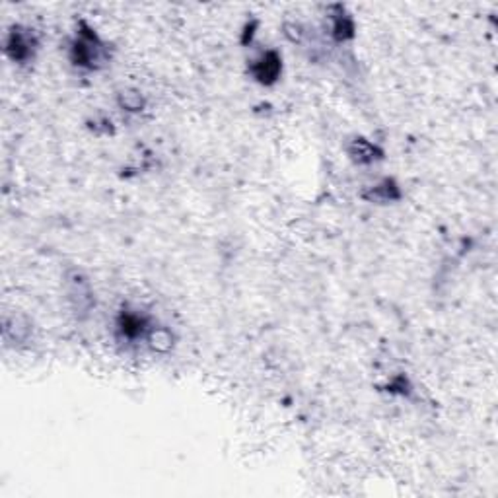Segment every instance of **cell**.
<instances>
[{
    "instance_id": "6da1fadb",
    "label": "cell",
    "mask_w": 498,
    "mask_h": 498,
    "mask_svg": "<svg viewBox=\"0 0 498 498\" xmlns=\"http://www.w3.org/2000/svg\"><path fill=\"white\" fill-rule=\"evenodd\" d=\"M71 59L76 66L97 69L103 61V45L92 29H82L71 49Z\"/></svg>"
},
{
    "instance_id": "7a4b0ae2",
    "label": "cell",
    "mask_w": 498,
    "mask_h": 498,
    "mask_svg": "<svg viewBox=\"0 0 498 498\" xmlns=\"http://www.w3.org/2000/svg\"><path fill=\"white\" fill-rule=\"evenodd\" d=\"M36 51V39L32 34H27L25 29L14 27L6 41V53L10 55V59L16 62L27 61L29 57H34Z\"/></svg>"
},
{
    "instance_id": "3957f363",
    "label": "cell",
    "mask_w": 498,
    "mask_h": 498,
    "mask_svg": "<svg viewBox=\"0 0 498 498\" xmlns=\"http://www.w3.org/2000/svg\"><path fill=\"white\" fill-rule=\"evenodd\" d=\"M280 71H282V62H280V57L277 53H265L259 61H256V64L251 66V73L256 76L257 80L261 84H273L277 82L279 78Z\"/></svg>"
},
{
    "instance_id": "277c9868",
    "label": "cell",
    "mask_w": 498,
    "mask_h": 498,
    "mask_svg": "<svg viewBox=\"0 0 498 498\" xmlns=\"http://www.w3.org/2000/svg\"><path fill=\"white\" fill-rule=\"evenodd\" d=\"M69 296L74 302V308L78 312H86L90 306L94 304V296H92V288L88 284V280L82 279L80 273H74L73 279H69Z\"/></svg>"
},
{
    "instance_id": "5b68a950",
    "label": "cell",
    "mask_w": 498,
    "mask_h": 498,
    "mask_svg": "<svg viewBox=\"0 0 498 498\" xmlns=\"http://www.w3.org/2000/svg\"><path fill=\"white\" fill-rule=\"evenodd\" d=\"M117 329L121 333L123 339L127 340H136L140 337H145L148 333V323L142 316L133 314V312H123L117 321Z\"/></svg>"
},
{
    "instance_id": "8992f818",
    "label": "cell",
    "mask_w": 498,
    "mask_h": 498,
    "mask_svg": "<svg viewBox=\"0 0 498 498\" xmlns=\"http://www.w3.org/2000/svg\"><path fill=\"white\" fill-rule=\"evenodd\" d=\"M148 343H150V347L154 351L166 353V351H170L171 345H173V337H171V333L168 329L154 327L152 331H148Z\"/></svg>"
},
{
    "instance_id": "52a82bcc",
    "label": "cell",
    "mask_w": 498,
    "mask_h": 498,
    "mask_svg": "<svg viewBox=\"0 0 498 498\" xmlns=\"http://www.w3.org/2000/svg\"><path fill=\"white\" fill-rule=\"evenodd\" d=\"M376 146H372L370 142H366L364 138H358L351 148V156L358 162H372L376 158Z\"/></svg>"
},
{
    "instance_id": "ba28073f",
    "label": "cell",
    "mask_w": 498,
    "mask_h": 498,
    "mask_svg": "<svg viewBox=\"0 0 498 498\" xmlns=\"http://www.w3.org/2000/svg\"><path fill=\"white\" fill-rule=\"evenodd\" d=\"M399 193H397V187L393 185V182H384L382 185H377L374 187V191H372V199H376V201H384V203H388V201H393V199H397Z\"/></svg>"
},
{
    "instance_id": "9c48e42d",
    "label": "cell",
    "mask_w": 498,
    "mask_h": 498,
    "mask_svg": "<svg viewBox=\"0 0 498 498\" xmlns=\"http://www.w3.org/2000/svg\"><path fill=\"white\" fill-rule=\"evenodd\" d=\"M119 103H121L125 110L129 111H140V108L145 105L142 96H140L138 92H131V90L123 92L121 96H119Z\"/></svg>"
},
{
    "instance_id": "30bf717a",
    "label": "cell",
    "mask_w": 498,
    "mask_h": 498,
    "mask_svg": "<svg viewBox=\"0 0 498 498\" xmlns=\"http://www.w3.org/2000/svg\"><path fill=\"white\" fill-rule=\"evenodd\" d=\"M333 32H335L337 39H347V37H353V32H354L353 20L340 14V16L335 18V27H333Z\"/></svg>"
}]
</instances>
